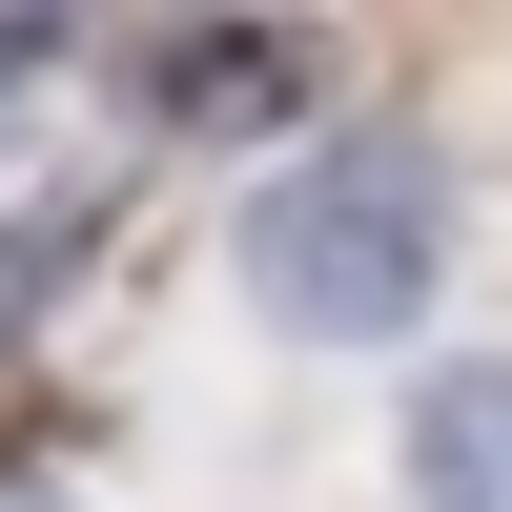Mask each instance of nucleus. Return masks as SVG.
<instances>
[{
    "mask_svg": "<svg viewBox=\"0 0 512 512\" xmlns=\"http://www.w3.org/2000/svg\"><path fill=\"white\" fill-rule=\"evenodd\" d=\"M62 62H82V21H62V0H0V103H41Z\"/></svg>",
    "mask_w": 512,
    "mask_h": 512,
    "instance_id": "39448f33",
    "label": "nucleus"
},
{
    "mask_svg": "<svg viewBox=\"0 0 512 512\" xmlns=\"http://www.w3.org/2000/svg\"><path fill=\"white\" fill-rule=\"evenodd\" d=\"M287 103H308V62H287V21H246V0H205L185 41H144V123L164 144H267Z\"/></svg>",
    "mask_w": 512,
    "mask_h": 512,
    "instance_id": "f03ea898",
    "label": "nucleus"
},
{
    "mask_svg": "<svg viewBox=\"0 0 512 512\" xmlns=\"http://www.w3.org/2000/svg\"><path fill=\"white\" fill-rule=\"evenodd\" d=\"M226 267L287 349L369 369V349H431V287H451V144L431 123H308L267 185L226 205Z\"/></svg>",
    "mask_w": 512,
    "mask_h": 512,
    "instance_id": "f257e3e1",
    "label": "nucleus"
},
{
    "mask_svg": "<svg viewBox=\"0 0 512 512\" xmlns=\"http://www.w3.org/2000/svg\"><path fill=\"white\" fill-rule=\"evenodd\" d=\"M103 226H123V185H62V205H0V349H21V328L62 308L82 267H103Z\"/></svg>",
    "mask_w": 512,
    "mask_h": 512,
    "instance_id": "20e7f679",
    "label": "nucleus"
},
{
    "mask_svg": "<svg viewBox=\"0 0 512 512\" xmlns=\"http://www.w3.org/2000/svg\"><path fill=\"white\" fill-rule=\"evenodd\" d=\"M390 492L410 512H512V349H431V369H410Z\"/></svg>",
    "mask_w": 512,
    "mask_h": 512,
    "instance_id": "7ed1b4c3",
    "label": "nucleus"
},
{
    "mask_svg": "<svg viewBox=\"0 0 512 512\" xmlns=\"http://www.w3.org/2000/svg\"><path fill=\"white\" fill-rule=\"evenodd\" d=\"M0 512H62V492H0Z\"/></svg>",
    "mask_w": 512,
    "mask_h": 512,
    "instance_id": "423d86ee",
    "label": "nucleus"
}]
</instances>
